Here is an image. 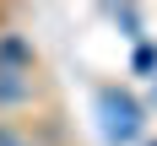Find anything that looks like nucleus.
I'll list each match as a JSON object with an SVG mask.
<instances>
[{
  "label": "nucleus",
  "instance_id": "obj_3",
  "mask_svg": "<svg viewBox=\"0 0 157 146\" xmlns=\"http://www.w3.org/2000/svg\"><path fill=\"white\" fill-rule=\"evenodd\" d=\"M0 146H27V141H22L16 130H6V125H0Z\"/></svg>",
  "mask_w": 157,
  "mask_h": 146
},
{
  "label": "nucleus",
  "instance_id": "obj_5",
  "mask_svg": "<svg viewBox=\"0 0 157 146\" xmlns=\"http://www.w3.org/2000/svg\"><path fill=\"white\" fill-rule=\"evenodd\" d=\"M152 146H157V141H152Z\"/></svg>",
  "mask_w": 157,
  "mask_h": 146
},
{
  "label": "nucleus",
  "instance_id": "obj_1",
  "mask_svg": "<svg viewBox=\"0 0 157 146\" xmlns=\"http://www.w3.org/2000/svg\"><path fill=\"white\" fill-rule=\"evenodd\" d=\"M98 119H103V135L114 146H125V141L141 135V103L130 92H119V87H103L98 92Z\"/></svg>",
  "mask_w": 157,
  "mask_h": 146
},
{
  "label": "nucleus",
  "instance_id": "obj_2",
  "mask_svg": "<svg viewBox=\"0 0 157 146\" xmlns=\"http://www.w3.org/2000/svg\"><path fill=\"white\" fill-rule=\"evenodd\" d=\"M27 92H33V87H27V70H6V65H0V108H6V103H22Z\"/></svg>",
  "mask_w": 157,
  "mask_h": 146
},
{
  "label": "nucleus",
  "instance_id": "obj_4",
  "mask_svg": "<svg viewBox=\"0 0 157 146\" xmlns=\"http://www.w3.org/2000/svg\"><path fill=\"white\" fill-rule=\"evenodd\" d=\"M152 103H157V87H152Z\"/></svg>",
  "mask_w": 157,
  "mask_h": 146
}]
</instances>
